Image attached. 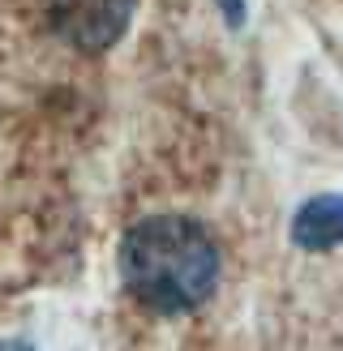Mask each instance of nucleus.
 Here are the masks:
<instances>
[{
	"mask_svg": "<svg viewBox=\"0 0 343 351\" xmlns=\"http://www.w3.org/2000/svg\"><path fill=\"white\" fill-rule=\"evenodd\" d=\"M120 278L142 308L163 317L193 313L215 295L219 244L198 219L150 215L120 240Z\"/></svg>",
	"mask_w": 343,
	"mask_h": 351,
	"instance_id": "obj_1",
	"label": "nucleus"
},
{
	"mask_svg": "<svg viewBox=\"0 0 343 351\" xmlns=\"http://www.w3.org/2000/svg\"><path fill=\"white\" fill-rule=\"evenodd\" d=\"M133 9L137 0H47V17L56 34L86 56L116 47L133 22Z\"/></svg>",
	"mask_w": 343,
	"mask_h": 351,
	"instance_id": "obj_2",
	"label": "nucleus"
},
{
	"mask_svg": "<svg viewBox=\"0 0 343 351\" xmlns=\"http://www.w3.org/2000/svg\"><path fill=\"white\" fill-rule=\"evenodd\" d=\"M292 244L305 253H326L343 244V193L309 197L292 219Z\"/></svg>",
	"mask_w": 343,
	"mask_h": 351,
	"instance_id": "obj_3",
	"label": "nucleus"
},
{
	"mask_svg": "<svg viewBox=\"0 0 343 351\" xmlns=\"http://www.w3.org/2000/svg\"><path fill=\"white\" fill-rule=\"evenodd\" d=\"M0 351H34V347H26V343H0Z\"/></svg>",
	"mask_w": 343,
	"mask_h": 351,
	"instance_id": "obj_4",
	"label": "nucleus"
}]
</instances>
